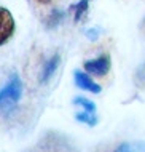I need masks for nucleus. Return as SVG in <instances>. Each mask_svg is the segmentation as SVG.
<instances>
[{
  "mask_svg": "<svg viewBox=\"0 0 145 152\" xmlns=\"http://www.w3.org/2000/svg\"><path fill=\"white\" fill-rule=\"evenodd\" d=\"M22 96V83L16 74L10 77L7 85L0 90V112H10Z\"/></svg>",
  "mask_w": 145,
  "mask_h": 152,
  "instance_id": "nucleus-1",
  "label": "nucleus"
},
{
  "mask_svg": "<svg viewBox=\"0 0 145 152\" xmlns=\"http://www.w3.org/2000/svg\"><path fill=\"white\" fill-rule=\"evenodd\" d=\"M16 29V23L13 15L5 7H0V47L5 45L13 37Z\"/></svg>",
  "mask_w": 145,
  "mask_h": 152,
  "instance_id": "nucleus-2",
  "label": "nucleus"
},
{
  "mask_svg": "<svg viewBox=\"0 0 145 152\" xmlns=\"http://www.w3.org/2000/svg\"><path fill=\"white\" fill-rule=\"evenodd\" d=\"M85 66V71L89 74V75H99V77H104L107 75L112 67V61L109 58V55H101L94 59H88L83 63Z\"/></svg>",
  "mask_w": 145,
  "mask_h": 152,
  "instance_id": "nucleus-3",
  "label": "nucleus"
},
{
  "mask_svg": "<svg viewBox=\"0 0 145 152\" xmlns=\"http://www.w3.org/2000/svg\"><path fill=\"white\" fill-rule=\"evenodd\" d=\"M73 82H75V85L78 88L86 90V91H91L94 94H99V93H101V90H102V87L91 79L88 72L73 71Z\"/></svg>",
  "mask_w": 145,
  "mask_h": 152,
  "instance_id": "nucleus-4",
  "label": "nucleus"
},
{
  "mask_svg": "<svg viewBox=\"0 0 145 152\" xmlns=\"http://www.w3.org/2000/svg\"><path fill=\"white\" fill-rule=\"evenodd\" d=\"M59 64H61V56L59 55L51 56V58L46 61V64L43 66V71H41V75H40V82H41V83H46V82L54 75V72L57 71Z\"/></svg>",
  "mask_w": 145,
  "mask_h": 152,
  "instance_id": "nucleus-5",
  "label": "nucleus"
},
{
  "mask_svg": "<svg viewBox=\"0 0 145 152\" xmlns=\"http://www.w3.org/2000/svg\"><path fill=\"white\" fill-rule=\"evenodd\" d=\"M115 152H145V141L123 142Z\"/></svg>",
  "mask_w": 145,
  "mask_h": 152,
  "instance_id": "nucleus-6",
  "label": "nucleus"
},
{
  "mask_svg": "<svg viewBox=\"0 0 145 152\" xmlns=\"http://www.w3.org/2000/svg\"><path fill=\"white\" fill-rule=\"evenodd\" d=\"M75 118L78 122H81V123H86V125H89V126H94V125H97V115H96V112H78Z\"/></svg>",
  "mask_w": 145,
  "mask_h": 152,
  "instance_id": "nucleus-7",
  "label": "nucleus"
},
{
  "mask_svg": "<svg viewBox=\"0 0 145 152\" xmlns=\"http://www.w3.org/2000/svg\"><path fill=\"white\" fill-rule=\"evenodd\" d=\"M88 7H89V0H80V2L73 7V10H75V13H73V21L75 23L80 21L83 16H85V13L88 11Z\"/></svg>",
  "mask_w": 145,
  "mask_h": 152,
  "instance_id": "nucleus-8",
  "label": "nucleus"
},
{
  "mask_svg": "<svg viewBox=\"0 0 145 152\" xmlns=\"http://www.w3.org/2000/svg\"><path fill=\"white\" fill-rule=\"evenodd\" d=\"M64 16H65L64 11L56 10V11H53V13H51V15H49L48 18H46V21H45V24H46L48 27H56V26H59V24L62 23Z\"/></svg>",
  "mask_w": 145,
  "mask_h": 152,
  "instance_id": "nucleus-9",
  "label": "nucleus"
},
{
  "mask_svg": "<svg viewBox=\"0 0 145 152\" xmlns=\"http://www.w3.org/2000/svg\"><path fill=\"white\" fill-rule=\"evenodd\" d=\"M73 104H80V106H83L86 112H96V104H94L93 101H89V99H86V98H83V96L73 98Z\"/></svg>",
  "mask_w": 145,
  "mask_h": 152,
  "instance_id": "nucleus-10",
  "label": "nucleus"
},
{
  "mask_svg": "<svg viewBox=\"0 0 145 152\" xmlns=\"http://www.w3.org/2000/svg\"><path fill=\"white\" fill-rule=\"evenodd\" d=\"M134 83L137 85L139 88H145V63H142L139 66L137 72L134 75Z\"/></svg>",
  "mask_w": 145,
  "mask_h": 152,
  "instance_id": "nucleus-11",
  "label": "nucleus"
},
{
  "mask_svg": "<svg viewBox=\"0 0 145 152\" xmlns=\"http://www.w3.org/2000/svg\"><path fill=\"white\" fill-rule=\"evenodd\" d=\"M101 32H102V31L99 29V27H91V29H88V31L85 32V35L88 37L89 40H93V42H94V40H97V39H99Z\"/></svg>",
  "mask_w": 145,
  "mask_h": 152,
  "instance_id": "nucleus-12",
  "label": "nucleus"
},
{
  "mask_svg": "<svg viewBox=\"0 0 145 152\" xmlns=\"http://www.w3.org/2000/svg\"><path fill=\"white\" fill-rule=\"evenodd\" d=\"M38 2H41V3H49V0H38Z\"/></svg>",
  "mask_w": 145,
  "mask_h": 152,
  "instance_id": "nucleus-13",
  "label": "nucleus"
}]
</instances>
